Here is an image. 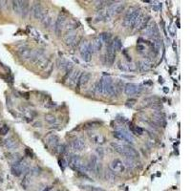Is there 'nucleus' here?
I'll return each mask as SVG.
<instances>
[{
	"mask_svg": "<svg viewBox=\"0 0 191 191\" xmlns=\"http://www.w3.org/2000/svg\"><path fill=\"white\" fill-rule=\"evenodd\" d=\"M118 131V132H121V133L123 135V137L125 138V140H126L127 142H129V143H134V141H135L134 137L132 136V134H130V132H128V131H127L126 129H124V128H119Z\"/></svg>",
	"mask_w": 191,
	"mask_h": 191,
	"instance_id": "obj_19",
	"label": "nucleus"
},
{
	"mask_svg": "<svg viewBox=\"0 0 191 191\" xmlns=\"http://www.w3.org/2000/svg\"><path fill=\"white\" fill-rule=\"evenodd\" d=\"M99 38L101 40V42H105V43H108L109 41H111V34L109 33H102L99 34Z\"/></svg>",
	"mask_w": 191,
	"mask_h": 191,
	"instance_id": "obj_28",
	"label": "nucleus"
},
{
	"mask_svg": "<svg viewBox=\"0 0 191 191\" xmlns=\"http://www.w3.org/2000/svg\"><path fill=\"white\" fill-rule=\"evenodd\" d=\"M28 169H29V164L26 160H21L18 163H14L11 165V173H13V175L16 177H19L23 173H26Z\"/></svg>",
	"mask_w": 191,
	"mask_h": 191,
	"instance_id": "obj_4",
	"label": "nucleus"
},
{
	"mask_svg": "<svg viewBox=\"0 0 191 191\" xmlns=\"http://www.w3.org/2000/svg\"><path fill=\"white\" fill-rule=\"evenodd\" d=\"M50 189H52V188H51V187H47V188H46V189H44L43 191H49Z\"/></svg>",
	"mask_w": 191,
	"mask_h": 191,
	"instance_id": "obj_42",
	"label": "nucleus"
},
{
	"mask_svg": "<svg viewBox=\"0 0 191 191\" xmlns=\"http://www.w3.org/2000/svg\"><path fill=\"white\" fill-rule=\"evenodd\" d=\"M45 14L43 8L41 7L39 3H35L33 7V15L35 19H42V17Z\"/></svg>",
	"mask_w": 191,
	"mask_h": 191,
	"instance_id": "obj_10",
	"label": "nucleus"
},
{
	"mask_svg": "<svg viewBox=\"0 0 191 191\" xmlns=\"http://www.w3.org/2000/svg\"><path fill=\"white\" fill-rule=\"evenodd\" d=\"M71 147L75 151H81L85 147V142L82 139H76L75 141H72Z\"/></svg>",
	"mask_w": 191,
	"mask_h": 191,
	"instance_id": "obj_13",
	"label": "nucleus"
},
{
	"mask_svg": "<svg viewBox=\"0 0 191 191\" xmlns=\"http://www.w3.org/2000/svg\"><path fill=\"white\" fill-rule=\"evenodd\" d=\"M119 68H121L122 71H126V72H129V71H135L136 70V67L134 64H130V63H122L119 65Z\"/></svg>",
	"mask_w": 191,
	"mask_h": 191,
	"instance_id": "obj_24",
	"label": "nucleus"
},
{
	"mask_svg": "<svg viewBox=\"0 0 191 191\" xmlns=\"http://www.w3.org/2000/svg\"><path fill=\"white\" fill-rule=\"evenodd\" d=\"M141 15V13L140 9H137L134 7L130 8L124 16V19L122 22L123 26H125L126 28H133L137 19H138Z\"/></svg>",
	"mask_w": 191,
	"mask_h": 191,
	"instance_id": "obj_1",
	"label": "nucleus"
},
{
	"mask_svg": "<svg viewBox=\"0 0 191 191\" xmlns=\"http://www.w3.org/2000/svg\"><path fill=\"white\" fill-rule=\"evenodd\" d=\"M140 91V88L137 84H134V83H127L126 85L124 86V93L127 96H133L138 94Z\"/></svg>",
	"mask_w": 191,
	"mask_h": 191,
	"instance_id": "obj_11",
	"label": "nucleus"
},
{
	"mask_svg": "<svg viewBox=\"0 0 191 191\" xmlns=\"http://www.w3.org/2000/svg\"><path fill=\"white\" fill-rule=\"evenodd\" d=\"M88 168L90 173H94V174H98L99 171V160L97 156H91L90 158V163L88 164Z\"/></svg>",
	"mask_w": 191,
	"mask_h": 191,
	"instance_id": "obj_7",
	"label": "nucleus"
},
{
	"mask_svg": "<svg viewBox=\"0 0 191 191\" xmlns=\"http://www.w3.org/2000/svg\"><path fill=\"white\" fill-rule=\"evenodd\" d=\"M79 53H80V56L83 55V53H93V48H92V44L89 42V41H83V42L80 44L79 47Z\"/></svg>",
	"mask_w": 191,
	"mask_h": 191,
	"instance_id": "obj_15",
	"label": "nucleus"
},
{
	"mask_svg": "<svg viewBox=\"0 0 191 191\" xmlns=\"http://www.w3.org/2000/svg\"><path fill=\"white\" fill-rule=\"evenodd\" d=\"M49 191H53V189H50V190H49Z\"/></svg>",
	"mask_w": 191,
	"mask_h": 191,
	"instance_id": "obj_43",
	"label": "nucleus"
},
{
	"mask_svg": "<svg viewBox=\"0 0 191 191\" xmlns=\"http://www.w3.org/2000/svg\"><path fill=\"white\" fill-rule=\"evenodd\" d=\"M59 165H60V167L62 168V170H64V169H65V167H66V165H67V163L65 162V160H64L63 159H61V160H59Z\"/></svg>",
	"mask_w": 191,
	"mask_h": 191,
	"instance_id": "obj_39",
	"label": "nucleus"
},
{
	"mask_svg": "<svg viewBox=\"0 0 191 191\" xmlns=\"http://www.w3.org/2000/svg\"><path fill=\"white\" fill-rule=\"evenodd\" d=\"M125 9V4L123 2H113L108 9L106 10V13L108 16H115L121 14Z\"/></svg>",
	"mask_w": 191,
	"mask_h": 191,
	"instance_id": "obj_5",
	"label": "nucleus"
},
{
	"mask_svg": "<svg viewBox=\"0 0 191 191\" xmlns=\"http://www.w3.org/2000/svg\"><path fill=\"white\" fill-rule=\"evenodd\" d=\"M99 81L101 83V88H102V95L112 96V95L116 94L115 85H114V83H113L112 79L109 76H103Z\"/></svg>",
	"mask_w": 191,
	"mask_h": 191,
	"instance_id": "obj_3",
	"label": "nucleus"
},
{
	"mask_svg": "<svg viewBox=\"0 0 191 191\" xmlns=\"http://www.w3.org/2000/svg\"><path fill=\"white\" fill-rule=\"evenodd\" d=\"M105 179H106V181H108L110 183L116 182V175H115V173L112 172L111 170H107L105 172Z\"/></svg>",
	"mask_w": 191,
	"mask_h": 191,
	"instance_id": "obj_25",
	"label": "nucleus"
},
{
	"mask_svg": "<svg viewBox=\"0 0 191 191\" xmlns=\"http://www.w3.org/2000/svg\"><path fill=\"white\" fill-rule=\"evenodd\" d=\"M139 67H140L141 71H148L149 69H150V63H149L147 60L141 61Z\"/></svg>",
	"mask_w": 191,
	"mask_h": 191,
	"instance_id": "obj_31",
	"label": "nucleus"
},
{
	"mask_svg": "<svg viewBox=\"0 0 191 191\" xmlns=\"http://www.w3.org/2000/svg\"><path fill=\"white\" fill-rule=\"evenodd\" d=\"M94 141H95L96 143H99V144H102V143H104V141H105V138H104L103 136L99 135V136H97L94 139Z\"/></svg>",
	"mask_w": 191,
	"mask_h": 191,
	"instance_id": "obj_36",
	"label": "nucleus"
},
{
	"mask_svg": "<svg viewBox=\"0 0 191 191\" xmlns=\"http://www.w3.org/2000/svg\"><path fill=\"white\" fill-rule=\"evenodd\" d=\"M32 50L29 49L28 47L26 46H23L21 48H19V50L17 51V53H18V56L23 58V59H28V58H31L32 57Z\"/></svg>",
	"mask_w": 191,
	"mask_h": 191,
	"instance_id": "obj_14",
	"label": "nucleus"
},
{
	"mask_svg": "<svg viewBox=\"0 0 191 191\" xmlns=\"http://www.w3.org/2000/svg\"><path fill=\"white\" fill-rule=\"evenodd\" d=\"M65 23H66V16L60 14L57 16V19L55 24V32L57 35H60L62 29L65 26Z\"/></svg>",
	"mask_w": 191,
	"mask_h": 191,
	"instance_id": "obj_8",
	"label": "nucleus"
},
{
	"mask_svg": "<svg viewBox=\"0 0 191 191\" xmlns=\"http://www.w3.org/2000/svg\"><path fill=\"white\" fill-rule=\"evenodd\" d=\"M113 136H114L116 139L119 140V141H126V140H125V138L123 137V135H122L121 132H118V131H115V132L113 133Z\"/></svg>",
	"mask_w": 191,
	"mask_h": 191,
	"instance_id": "obj_37",
	"label": "nucleus"
},
{
	"mask_svg": "<svg viewBox=\"0 0 191 191\" xmlns=\"http://www.w3.org/2000/svg\"><path fill=\"white\" fill-rule=\"evenodd\" d=\"M124 166H126L128 167V168H135V167L137 166V163H136V160H133V159H129V158H125L124 160Z\"/></svg>",
	"mask_w": 191,
	"mask_h": 191,
	"instance_id": "obj_23",
	"label": "nucleus"
},
{
	"mask_svg": "<svg viewBox=\"0 0 191 191\" xmlns=\"http://www.w3.org/2000/svg\"><path fill=\"white\" fill-rule=\"evenodd\" d=\"M115 57H116V55L115 53H106V63H108L109 66H111V65H113V63H114L115 61Z\"/></svg>",
	"mask_w": 191,
	"mask_h": 191,
	"instance_id": "obj_29",
	"label": "nucleus"
},
{
	"mask_svg": "<svg viewBox=\"0 0 191 191\" xmlns=\"http://www.w3.org/2000/svg\"><path fill=\"white\" fill-rule=\"evenodd\" d=\"M69 165L72 167V168H74L75 170L80 171L82 173H84V174H86V173H90L89 168H88V164H85L83 163V160L80 159L79 156L71 157L70 160H69Z\"/></svg>",
	"mask_w": 191,
	"mask_h": 191,
	"instance_id": "obj_2",
	"label": "nucleus"
},
{
	"mask_svg": "<svg viewBox=\"0 0 191 191\" xmlns=\"http://www.w3.org/2000/svg\"><path fill=\"white\" fill-rule=\"evenodd\" d=\"M42 23L43 25L45 26V28H48L50 26V24L52 23V17L50 15H48L47 13L44 14L43 17H42Z\"/></svg>",
	"mask_w": 191,
	"mask_h": 191,
	"instance_id": "obj_27",
	"label": "nucleus"
},
{
	"mask_svg": "<svg viewBox=\"0 0 191 191\" xmlns=\"http://www.w3.org/2000/svg\"><path fill=\"white\" fill-rule=\"evenodd\" d=\"M122 149H123V156H125L126 158L129 159H133L136 160L139 158V153L136 150L135 148H133L130 145H122Z\"/></svg>",
	"mask_w": 191,
	"mask_h": 191,
	"instance_id": "obj_6",
	"label": "nucleus"
},
{
	"mask_svg": "<svg viewBox=\"0 0 191 191\" xmlns=\"http://www.w3.org/2000/svg\"><path fill=\"white\" fill-rule=\"evenodd\" d=\"M135 103H137V100H136V99H130V100H128L127 102H126V105H127V106H130V107H132V106L135 105Z\"/></svg>",
	"mask_w": 191,
	"mask_h": 191,
	"instance_id": "obj_40",
	"label": "nucleus"
},
{
	"mask_svg": "<svg viewBox=\"0 0 191 191\" xmlns=\"http://www.w3.org/2000/svg\"><path fill=\"white\" fill-rule=\"evenodd\" d=\"M92 48H93V52H99L101 50V48H102V42H101V40L98 37L96 38L93 43H92Z\"/></svg>",
	"mask_w": 191,
	"mask_h": 191,
	"instance_id": "obj_21",
	"label": "nucleus"
},
{
	"mask_svg": "<svg viewBox=\"0 0 191 191\" xmlns=\"http://www.w3.org/2000/svg\"><path fill=\"white\" fill-rule=\"evenodd\" d=\"M83 189L87 191H105L103 188L101 187H97V186H81Z\"/></svg>",
	"mask_w": 191,
	"mask_h": 191,
	"instance_id": "obj_33",
	"label": "nucleus"
},
{
	"mask_svg": "<svg viewBox=\"0 0 191 191\" xmlns=\"http://www.w3.org/2000/svg\"><path fill=\"white\" fill-rule=\"evenodd\" d=\"M9 130H10V128H9L8 125H3V126L0 127V135H2V136L7 135Z\"/></svg>",
	"mask_w": 191,
	"mask_h": 191,
	"instance_id": "obj_38",
	"label": "nucleus"
},
{
	"mask_svg": "<svg viewBox=\"0 0 191 191\" xmlns=\"http://www.w3.org/2000/svg\"><path fill=\"white\" fill-rule=\"evenodd\" d=\"M21 6H22V1H13V9L16 15L21 14Z\"/></svg>",
	"mask_w": 191,
	"mask_h": 191,
	"instance_id": "obj_26",
	"label": "nucleus"
},
{
	"mask_svg": "<svg viewBox=\"0 0 191 191\" xmlns=\"http://www.w3.org/2000/svg\"><path fill=\"white\" fill-rule=\"evenodd\" d=\"M113 47H114V49L117 51H121V48H122V42L121 40L119 38H116L114 41H113Z\"/></svg>",
	"mask_w": 191,
	"mask_h": 191,
	"instance_id": "obj_30",
	"label": "nucleus"
},
{
	"mask_svg": "<svg viewBox=\"0 0 191 191\" xmlns=\"http://www.w3.org/2000/svg\"><path fill=\"white\" fill-rule=\"evenodd\" d=\"M131 131H132V133H134L135 135H142L143 134V129L141 128L140 126H137V125H132L131 126Z\"/></svg>",
	"mask_w": 191,
	"mask_h": 191,
	"instance_id": "obj_32",
	"label": "nucleus"
},
{
	"mask_svg": "<svg viewBox=\"0 0 191 191\" xmlns=\"http://www.w3.org/2000/svg\"><path fill=\"white\" fill-rule=\"evenodd\" d=\"M64 40L67 45L73 46L76 42V34L75 31H69V33L64 37Z\"/></svg>",
	"mask_w": 191,
	"mask_h": 191,
	"instance_id": "obj_12",
	"label": "nucleus"
},
{
	"mask_svg": "<svg viewBox=\"0 0 191 191\" xmlns=\"http://www.w3.org/2000/svg\"><path fill=\"white\" fill-rule=\"evenodd\" d=\"M29 14V3L27 1H22V6H21V16L23 18L28 15Z\"/></svg>",
	"mask_w": 191,
	"mask_h": 191,
	"instance_id": "obj_22",
	"label": "nucleus"
},
{
	"mask_svg": "<svg viewBox=\"0 0 191 191\" xmlns=\"http://www.w3.org/2000/svg\"><path fill=\"white\" fill-rule=\"evenodd\" d=\"M110 169H111L112 172H114V173H121V172L124 171L125 166H124L123 163L121 162V160L116 159V160H114L111 163V164H110Z\"/></svg>",
	"mask_w": 191,
	"mask_h": 191,
	"instance_id": "obj_9",
	"label": "nucleus"
},
{
	"mask_svg": "<svg viewBox=\"0 0 191 191\" xmlns=\"http://www.w3.org/2000/svg\"><path fill=\"white\" fill-rule=\"evenodd\" d=\"M43 55H44L43 50H34V51H33L32 52V57H31L32 61L37 62V61L40 60V59H42Z\"/></svg>",
	"mask_w": 191,
	"mask_h": 191,
	"instance_id": "obj_20",
	"label": "nucleus"
},
{
	"mask_svg": "<svg viewBox=\"0 0 191 191\" xmlns=\"http://www.w3.org/2000/svg\"><path fill=\"white\" fill-rule=\"evenodd\" d=\"M45 121L48 122V123H50V124H53V123H55L57 121V118L55 116H53V115H46L45 116Z\"/></svg>",
	"mask_w": 191,
	"mask_h": 191,
	"instance_id": "obj_35",
	"label": "nucleus"
},
{
	"mask_svg": "<svg viewBox=\"0 0 191 191\" xmlns=\"http://www.w3.org/2000/svg\"><path fill=\"white\" fill-rule=\"evenodd\" d=\"M4 145L6 148L9 149V150H14V149H15L17 146H18V142L16 141V140H15V138L11 137V138H8L7 140H5Z\"/></svg>",
	"mask_w": 191,
	"mask_h": 191,
	"instance_id": "obj_16",
	"label": "nucleus"
},
{
	"mask_svg": "<svg viewBox=\"0 0 191 191\" xmlns=\"http://www.w3.org/2000/svg\"><path fill=\"white\" fill-rule=\"evenodd\" d=\"M80 75H81V72L79 71V70H77V71L76 70V71L73 72V73H70L69 74V79H68L70 85H74V84H76V82H79Z\"/></svg>",
	"mask_w": 191,
	"mask_h": 191,
	"instance_id": "obj_17",
	"label": "nucleus"
},
{
	"mask_svg": "<svg viewBox=\"0 0 191 191\" xmlns=\"http://www.w3.org/2000/svg\"><path fill=\"white\" fill-rule=\"evenodd\" d=\"M90 77H91V74L90 73H81L80 75V77L79 79V82H77V85H79V87H83L85 86L88 81L90 80Z\"/></svg>",
	"mask_w": 191,
	"mask_h": 191,
	"instance_id": "obj_18",
	"label": "nucleus"
},
{
	"mask_svg": "<svg viewBox=\"0 0 191 191\" xmlns=\"http://www.w3.org/2000/svg\"><path fill=\"white\" fill-rule=\"evenodd\" d=\"M59 140L57 136H52L51 138L49 139V142H50V144H52V146L53 148H56L58 144H59Z\"/></svg>",
	"mask_w": 191,
	"mask_h": 191,
	"instance_id": "obj_34",
	"label": "nucleus"
},
{
	"mask_svg": "<svg viewBox=\"0 0 191 191\" xmlns=\"http://www.w3.org/2000/svg\"><path fill=\"white\" fill-rule=\"evenodd\" d=\"M97 152H98V154L99 155V157H100V158H102V156H103V153H102V149H101V148H98V150H97Z\"/></svg>",
	"mask_w": 191,
	"mask_h": 191,
	"instance_id": "obj_41",
	"label": "nucleus"
}]
</instances>
